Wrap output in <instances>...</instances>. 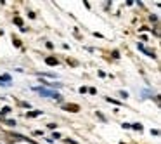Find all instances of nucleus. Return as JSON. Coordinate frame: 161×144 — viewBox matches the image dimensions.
<instances>
[{
	"label": "nucleus",
	"mask_w": 161,
	"mask_h": 144,
	"mask_svg": "<svg viewBox=\"0 0 161 144\" xmlns=\"http://www.w3.org/2000/svg\"><path fill=\"white\" fill-rule=\"evenodd\" d=\"M33 90H36V92H40L43 97H52V99H57V101H62V96H59L56 90H47V89H40V87H33Z\"/></svg>",
	"instance_id": "1"
},
{
	"label": "nucleus",
	"mask_w": 161,
	"mask_h": 144,
	"mask_svg": "<svg viewBox=\"0 0 161 144\" xmlns=\"http://www.w3.org/2000/svg\"><path fill=\"white\" fill-rule=\"evenodd\" d=\"M47 64H50V66H54V64H57V59H54V57H47V61H45Z\"/></svg>",
	"instance_id": "5"
},
{
	"label": "nucleus",
	"mask_w": 161,
	"mask_h": 144,
	"mask_svg": "<svg viewBox=\"0 0 161 144\" xmlns=\"http://www.w3.org/2000/svg\"><path fill=\"white\" fill-rule=\"evenodd\" d=\"M42 85L50 87V89H59L61 87V84H52V82H47V80H42Z\"/></svg>",
	"instance_id": "3"
},
{
	"label": "nucleus",
	"mask_w": 161,
	"mask_h": 144,
	"mask_svg": "<svg viewBox=\"0 0 161 144\" xmlns=\"http://www.w3.org/2000/svg\"><path fill=\"white\" fill-rule=\"evenodd\" d=\"M14 23H16L17 26H23V21H21V19H19V17H16V19H14Z\"/></svg>",
	"instance_id": "9"
},
{
	"label": "nucleus",
	"mask_w": 161,
	"mask_h": 144,
	"mask_svg": "<svg viewBox=\"0 0 161 144\" xmlns=\"http://www.w3.org/2000/svg\"><path fill=\"white\" fill-rule=\"evenodd\" d=\"M64 109H70V111H78V106H64Z\"/></svg>",
	"instance_id": "8"
},
{
	"label": "nucleus",
	"mask_w": 161,
	"mask_h": 144,
	"mask_svg": "<svg viewBox=\"0 0 161 144\" xmlns=\"http://www.w3.org/2000/svg\"><path fill=\"white\" fill-rule=\"evenodd\" d=\"M11 84V75H0V87Z\"/></svg>",
	"instance_id": "2"
},
{
	"label": "nucleus",
	"mask_w": 161,
	"mask_h": 144,
	"mask_svg": "<svg viewBox=\"0 0 161 144\" xmlns=\"http://www.w3.org/2000/svg\"><path fill=\"white\" fill-rule=\"evenodd\" d=\"M137 49H139V50H142V52H146V54H147V56H151V57H156V56H154V52H152V50H149V49H146L142 44H139V45H137Z\"/></svg>",
	"instance_id": "4"
},
{
	"label": "nucleus",
	"mask_w": 161,
	"mask_h": 144,
	"mask_svg": "<svg viewBox=\"0 0 161 144\" xmlns=\"http://www.w3.org/2000/svg\"><path fill=\"white\" fill-rule=\"evenodd\" d=\"M106 101H109V102H113V104H118V106L121 104V101H116V99H111V97H107Z\"/></svg>",
	"instance_id": "7"
},
{
	"label": "nucleus",
	"mask_w": 161,
	"mask_h": 144,
	"mask_svg": "<svg viewBox=\"0 0 161 144\" xmlns=\"http://www.w3.org/2000/svg\"><path fill=\"white\" fill-rule=\"evenodd\" d=\"M38 115H42V111H30L26 116H30V118H35V116H38Z\"/></svg>",
	"instance_id": "6"
},
{
	"label": "nucleus",
	"mask_w": 161,
	"mask_h": 144,
	"mask_svg": "<svg viewBox=\"0 0 161 144\" xmlns=\"http://www.w3.org/2000/svg\"><path fill=\"white\" fill-rule=\"evenodd\" d=\"M133 129H135V130H140V129H142V125H140V123H135Z\"/></svg>",
	"instance_id": "10"
}]
</instances>
